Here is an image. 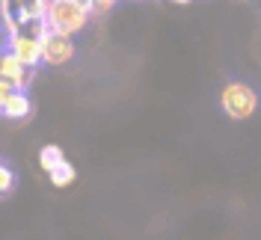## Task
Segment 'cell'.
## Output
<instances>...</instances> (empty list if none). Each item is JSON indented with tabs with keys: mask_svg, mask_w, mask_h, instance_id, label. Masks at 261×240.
Segmentation results:
<instances>
[{
	"mask_svg": "<svg viewBox=\"0 0 261 240\" xmlns=\"http://www.w3.org/2000/svg\"><path fill=\"white\" fill-rule=\"evenodd\" d=\"M89 18H92L89 6H83L77 0H48V6H45V24H48V30L65 33V36L81 33L89 24Z\"/></svg>",
	"mask_w": 261,
	"mask_h": 240,
	"instance_id": "cell-1",
	"label": "cell"
},
{
	"mask_svg": "<svg viewBox=\"0 0 261 240\" xmlns=\"http://www.w3.org/2000/svg\"><path fill=\"white\" fill-rule=\"evenodd\" d=\"M172 3H190V0H172Z\"/></svg>",
	"mask_w": 261,
	"mask_h": 240,
	"instance_id": "cell-12",
	"label": "cell"
},
{
	"mask_svg": "<svg viewBox=\"0 0 261 240\" xmlns=\"http://www.w3.org/2000/svg\"><path fill=\"white\" fill-rule=\"evenodd\" d=\"M71 60H74V36H65L57 30H48L42 36V65L60 68Z\"/></svg>",
	"mask_w": 261,
	"mask_h": 240,
	"instance_id": "cell-3",
	"label": "cell"
},
{
	"mask_svg": "<svg viewBox=\"0 0 261 240\" xmlns=\"http://www.w3.org/2000/svg\"><path fill=\"white\" fill-rule=\"evenodd\" d=\"M220 110L226 113L231 122H244L258 110V95L244 80H228L220 89Z\"/></svg>",
	"mask_w": 261,
	"mask_h": 240,
	"instance_id": "cell-2",
	"label": "cell"
},
{
	"mask_svg": "<svg viewBox=\"0 0 261 240\" xmlns=\"http://www.w3.org/2000/svg\"><path fill=\"white\" fill-rule=\"evenodd\" d=\"M3 48L12 50L27 68H39L42 65V39H36V36H27V33L15 30L3 39Z\"/></svg>",
	"mask_w": 261,
	"mask_h": 240,
	"instance_id": "cell-4",
	"label": "cell"
},
{
	"mask_svg": "<svg viewBox=\"0 0 261 240\" xmlns=\"http://www.w3.org/2000/svg\"><path fill=\"white\" fill-rule=\"evenodd\" d=\"M65 160V151L60 148V145H42V151H39V166L45 169V172H50L57 163H63Z\"/></svg>",
	"mask_w": 261,
	"mask_h": 240,
	"instance_id": "cell-8",
	"label": "cell"
},
{
	"mask_svg": "<svg viewBox=\"0 0 261 240\" xmlns=\"http://www.w3.org/2000/svg\"><path fill=\"white\" fill-rule=\"evenodd\" d=\"M48 0H21V21L24 18H45Z\"/></svg>",
	"mask_w": 261,
	"mask_h": 240,
	"instance_id": "cell-9",
	"label": "cell"
},
{
	"mask_svg": "<svg viewBox=\"0 0 261 240\" xmlns=\"http://www.w3.org/2000/svg\"><path fill=\"white\" fill-rule=\"evenodd\" d=\"M12 187H15V172L0 160V196H9Z\"/></svg>",
	"mask_w": 261,
	"mask_h": 240,
	"instance_id": "cell-10",
	"label": "cell"
},
{
	"mask_svg": "<svg viewBox=\"0 0 261 240\" xmlns=\"http://www.w3.org/2000/svg\"><path fill=\"white\" fill-rule=\"evenodd\" d=\"M116 6V0H92V15H107Z\"/></svg>",
	"mask_w": 261,
	"mask_h": 240,
	"instance_id": "cell-11",
	"label": "cell"
},
{
	"mask_svg": "<svg viewBox=\"0 0 261 240\" xmlns=\"http://www.w3.org/2000/svg\"><path fill=\"white\" fill-rule=\"evenodd\" d=\"M33 71H36V68H27L12 50L0 48V80H3V83H9V86L27 92V86L33 83Z\"/></svg>",
	"mask_w": 261,
	"mask_h": 240,
	"instance_id": "cell-5",
	"label": "cell"
},
{
	"mask_svg": "<svg viewBox=\"0 0 261 240\" xmlns=\"http://www.w3.org/2000/svg\"><path fill=\"white\" fill-rule=\"evenodd\" d=\"M30 110H33L30 95H27L24 89H15L12 95L6 98V104L0 107V116H3V119H12V122H18V119H27V116H30Z\"/></svg>",
	"mask_w": 261,
	"mask_h": 240,
	"instance_id": "cell-6",
	"label": "cell"
},
{
	"mask_svg": "<svg viewBox=\"0 0 261 240\" xmlns=\"http://www.w3.org/2000/svg\"><path fill=\"white\" fill-rule=\"evenodd\" d=\"M0 39H6V36H3V30H0Z\"/></svg>",
	"mask_w": 261,
	"mask_h": 240,
	"instance_id": "cell-13",
	"label": "cell"
},
{
	"mask_svg": "<svg viewBox=\"0 0 261 240\" xmlns=\"http://www.w3.org/2000/svg\"><path fill=\"white\" fill-rule=\"evenodd\" d=\"M48 178H50V184H54L57 190H65V187H71V184H74L77 172H74V166H71L68 160H63V163H57V166L48 172Z\"/></svg>",
	"mask_w": 261,
	"mask_h": 240,
	"instance_id": "cell-7",
	"label": "cell"
}]
</instances>
